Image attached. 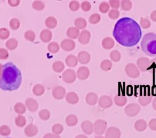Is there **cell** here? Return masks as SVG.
I'll return each mask as SVG.
<instances>
[{
	"instance_id": "cell-1",
	"label": "cell",
	"mask_w": 156,
	"mask_h": 138,
	"mask_svg": "<svg viewBox=\"0 0 156 138\" xmlns=\"http://www.w3.org/2000/svg\"><path fill=\"white\" fill-rule=\"evenodd\" d=\"M113 35L119 44L125 47H132L140 41L142 32L140 25L134 19L123 17L116 22Z\"/></svg>"
},
{
	"instance_id": "cell-2",
	"label": "cell",
	"mask_w": 156,
	"mask_h": 138,
	"mask_svg": "<svg viewBox=\"0 0 156 138\" xmlns=\"http://www.w3.org/2000/svg\"><path fill=\"white\" fill-rule=\"evenodd\" d=\"M22 81L20 70L12 62L1 64L0 88L4 91H13L18 89Z\"/></svg>"
},
{
	"instance_id": "cell-3",
	"label": "cell",
	"mask_w": 156,
	"mask_h": 138,
	"mask_svg": "<svg viewBox=\"0 0 156 138\" xmlns=\"http://www.w3.org/2000/svg\"><path fill=\"white\" fill-rule=\"evenodd\" d=\"M141 48L147 55L156 57V34L154 32L146 33L141 40Z\"/></svg>"
},
{
	"instance_id": "cell-4",
	"label": "cell",
	"mask_w": 156,
	"mask_h": 138,
	"mask_svg": "<svg viewBox=\"0 0 156 138\" xmlns=\"http://www.w3.org/2000/svg\"><path fill=\"white\" fill-rule=\"evenodd\" d=\"M152 94L151 93L149 86H146L143 88L138 97V102L141 105L145 106L151 103L152 99Z\"/></svg>"
},
{
	"instance_id": "cell-5",
	"label": "cell",
	"mask_w": 156,
	"mask_h": 138,
	"mask_svg": "<svg viewBox=\"0 0 156 138\" xmlns=\"http://www.w3.org/2000/svg\"><path fill=\"white\" fill-rule=\"evenodd\" d=\"M125 72L128 77L132 78H137L140 75L138 68L133 63H128L125 67Z\"/></svg>"
},
{
	"instance_id": "cell-6",
	"label": "cell",
	"mask_w": 156,
	"mask_h": 138,
	"mask_svg": "<svg viewBox=\"0 0 156 138\" xmlns=\"http://www.w3.org/2000/svg\"><path fill=\"white\" fill-rule=\"evenodd\" d=\"M140 109L141 108L138 104L132 103L125 107L124 112L127 116L129 117H133L136 116L140 112Z\"/></svg>"
},
{
	"instance_id": "cell-7",
	"label": "cell",
	"mask_w": 156,
	"mask_h": 138,
	"mask_svg": "<svg viewBox=\"0 0 156 138\" xmlns=\"http://www.w3.org/2000/svg\"><path fill=\"white\" fill-rule=\"evenodd\" d=\"M76 77V73L71 69H66L62 74V78L63 81L67 83H72L74 82Z\"/></svg>"
},
{
	"instance_id": "cell-8",
	"label": "cell",
	"mask_w": 156,
	"mask_h": 138,
	"mask_svg": "<svg viewBox=\"0 0 156 138\" xmlns=\"http://www.w3.org/2000/svg\"><path fill=\"white\" fill-rule=\"evenodd\" d=\"M107 128V123L104 120L99 119L94 123V131L96 134L101 135L104 133Z\"/></svg>"
},
{
	"instance_id": "cell-9",
	"label": "cell",
	"mask_w": 156,
	"mask_h": 138,
	"mask_svg": "<svg viewBox=\"0 0 156 138\" xmlns=\"http://www.w3.org/2000/svg\"><path fill=\"white\" fill-rule=\"evenodd\" d=\"M137 66L142 72H146L151 65V60L147 57H141L137 60Z\"/></svg>"
},
{
	"instance_id": "cell-10",
	"label": "cell",
	"mask_w": 156,
	"mask_h": 138,
	"mask_svg": "<svg viewBox=\"0 0 156 138\" xmlns=\"http://www.w3.org/2000/svg\"><path fill=\"white\" fill-rule=\"evenodd\" d=\"M60 47L63 50L69 52L74 49L76 47V43L71 39L65 38L60 43Z\"/></svg>"
},
{
	"instance_id": "cell-11",
	"label": "cell",
	"mask_w": 156,
	"mask_h": 138,
	"mask_svg": "<svg viewBox=\"0 0 156 138\" xmlns=\"http://www.w3.org/2000/svg\"><path fill=\"white\" fill-rule=\"evenodd\" d=\"M52 94L54 98L57 100H61L63 98L66 94L65 89L61 86H57L52 89Z\"/></svg>"
},
{
	"instance_id": "cell-12",
	"label": "cell",
	"mask_w": 156,
	"mask_h": 138,
	"mask_svg": "<svg viewBox=\"0 0 156 138\" xmlns=\"http://www.w3.org/2000/svg\"><path fill=\"white\" fill-rule=\"evenodd\" d=\"M121 131L120 130L115 126L109 127L105 134V138H120Z\"/></svg>"
},
{
	"instance_id": "cell-13",
	"label": "cell",
	"mask_w": 156,
	"mask_h": 138,
	"mask_svg": "<svg viewBox=\"0 0 156 138\" xmlns=\"http://www.w3.org/2000/svg\"><path fill=\"white\" fill-rule=\"evenodd\" d=\"M113 105V101L110 97L108 95H102L99 99V105L102 108H107Z\"/></svg>"
},
{
	"instance_id": "cell-14",
	"label": "cell",
	"mask_w": 156,
	"mask_h": 138,
	"mask_svg": "<svg viewBox=\"0 0 156 138\" xmlns=\"http://www.w3.org/2000/svg\"><path fill=\"white\" fill-rule=\"evenodd\" d=\"M77 77L80 80H85L90 75V70L85 66L80 67L76 72Z\"/></svg>"
},
{
	"instance_id": "cell-15",
	"label": "cell",
	"mask_w": 156,
	"mask_h": 138,
	"mask_svg": "<svg viewBox=\"0 0 156 138\" xmlns=\"http://www.w3.org/2000/svg\"><path fill=\"white\" fill-rule=\"evenodd\" d=\"M77 60L80 64H86L88 63L90 60V55L87 51H80L77 55Z\"/></svg>"
},
{
	"instance_id": "cell-16",
	"label": "cell",
	"mask_w": 156,
	"mask_h": 138,
	"mask_svg": "<svg viewBox=\"0 0 156 138\" xmlns=\"http://www.w3.org/2000/svg\"><path fill=\"white\" fill-rule=\"evenodd\" d=\"M91 34L88 30H83L79 36V41L82 44H87L89 43Z\"/></svg>"
},
{
	"instance_id": "cell-17",
	"label": "cell",
	"mask_w": 156,
	"mask_h": 138,
	"mask_svg": "<svg viewBox=\"0 0 156 138\" xmlns=\"http://www.w3.org/2000/svg\"><path fill=\"white\" fill-rule=\"evenodd\" d=\"M82 131L87 134H91L94 131V125L89 120H85L81 123Z\"/></svg>"
},
{
	"instance_id": "cell-18",
	"label": "cell",
	"mask_w": 156,
	"mask_h": 138,
	"mask_svg": "<svg viewBox=\"0 0 156 138\" xmlns=\"http://www.w3.org/2000/svg\"><path fill=\"white\" fill-rule=\"evenodd\" d=\"M37 127L32 123L27 125L24 128V133L27 137H33L35 136L37 134Z\"/></svg>"
},
{
	"instance_id": "cell-19",
	"label": "cell",
	"mask_w": 156,
	"mask_h": 138,
	"mask_svg": "<svg viewBox=\"0 0 156 138\" xmlns=\"http://www.w3.org/2000/svg\"><path fill=\"white\" fill-rule=\"evenodd\" d=\"M26 106L31 112H35L38 108L37 102L32 98H28L26 100Z\"/></svg>"
},
{
	"instance_id": "cell-20",
	"label": "cell",
	"mask_w": 156,
	"mask_h": 138,
	"mask_svg": "<svg viewBox=\"0 0 156 138\" xmlns=\"http://www.w3.org/2000/svg\"><path fill=\"white\" fill-rule=\"evenodd\" d=\"M52 32H51V30L47 29L43 30L40 34V39L43 43L49 42L52 39Z\"/></svg>"
},
{
	"instance_id": "cell-21",
	"label": "cell",
	"mask_w": 156,
	"mask_h": 138,
	"mask_svg": "<svg viewBox=\"0 0 156 138\" xmlns=\"http://www.w3.org/2000/svg\"><path fill=\"white\" fill-rule=\"evenodd\" d=\"M80 33V32H79V30L78 29L73 27H69L66 30L67 36L71 40L76 39L77 37H79Z\"/></svg>"
},
{
	"instance_id": "cell-22",
	"label": "cell",
	"mask_w": 156,
	"mask_h": 138,
	"mask_svg": "<svg viewBox=\"0 0 156 138\" xmlns=\"http://www.w3.org/2000/svg\"><path fill=\"white\" fill-rule=\"evenodd\" d=\"M65 98L66 102L70 104H76L79 102V98L77 94L74 92H68L66 95Z\"/></svg>"
},
{
	"instance_id": "cell-23",
	"label": "cell",
	"mask_w": 156,
	"mask_h": 138,
	"mask_svg": "<svg viewBox=\"0 0 156 138\" xmlns=\"http://www.w3.org/2000/svg\"><path fill=\"white\" fill-rule=\"evenodd\" d=\"M98 95L96 93L94 92H89L87 94L85 97V100L86 102L89 105H94L97 102H98Z\"/></svg>"
},
{
	"instance_id": "cell-24",
	"label": "cell",
	"mask_w": 156,
	"mask_h": 138,
	"mask_svg": "<svg viewBox=\"0 0 156 138\" xmlns=\"http://www.w3.org/2000/svg\"><path fill=\"white\" fill-rule=\"evenodd\" d=\"M147 126V124L146 120H143V119H139L138 120H136L135 123L134 125V127L135 129L140 132L143 131H144Z\"/></svg>"
},
{
	"instance_id": "cell-25",
	"label": "cell",
	"mask_w": 156,
	"mask_h": 138,
	"mask_svg": "<svg viewBox=\"0 0 156 138\" xmlns=\"http://www.w3.org/2000/svg\"><path fill=\"white\" fill-rule=\"evenodd\" d=\"M65 63L67 66L71 67H73L77 66L78 63L77 57L74 55H69L65 58Z\"/></svg>"
},
{
	"instance_id": "cell-26",
	"label": "cell",
	"mask_w": 156,
	"mask_h": 138,
	"mask_svg": "<svg viewBox=\"0 0 156 138\" xmlns=\"http://www.w3.org/2000/svg\"><path fill=\"white\" fill-rule=\"evenodd\" d=\"M114 101L116 105L118 106H122L126 105V103H127V99L125 95H121V94H118L115 96Z\"/></svg>"
},
{
	"instance_id": "cell-27",
	"label": "cell",
	"mask_w": 156,
	"mask_h": 138,
	"mask_svg": "<svg viewBox=\"0 0 156 138\" xmlns=\"http://www.w3.org/2000/svg\"><path fill=\"white\" fill-rule=\"evenodd\" d=\"M102 46L105 49H110L115 46L114 40L110 37H105L102 41Z\"/></svg>"
},
{
	"instance_id": "cell-28",
	"label": "cell",
	"mask_w": 156,
	"mask_h": 138,
	"mask_svg": "<svg viewBox=\"0 0 156 138\" xmlns=\"http://www.w3.org/2000/svg\"><path fill=\"white\" fill-rule=\"evenodd\" d=\"M57 24V21L54 16H49L45 20V25L48 29H54Z\"/></svg>"
},
{
	"instance_id": "cell-29",
	"label": "cell",
	"mask_w": 156,
	"mask_h": 138,
	"mask_svg": "<svg viewBox=\"0 0 156 138\" xmlns=\"http://www.w3.org/2000/svg\"><path fill=\"white\" fill-rule=\"evenodd\" d=\"M52 68L57 73H60L65 69L64 63L61 61H56L52 64Z\"/></svg>"
},
{
	"instance_id": "cell-30",
	"label": "cell",
	"mask_w": 156,
	"mask_h": 138,
	"mask_svg": "<svg viewBox=\"0 0 156 138\" xmlns=\"http://www.w3.org/2000/svg\"><path fill=\"white\" fill-rule=\"evenodd\" d=\"M87 24V21L83 18H77L74 21V25L79 30L85 28Z\"/></svg>"
},
{
	"instance_id": "cell-31",
	"label": "cell",
	"mask_w": 156,
	"mask_h": 138,
	"mask_svg": "<svg viewBox=\"0 0 156 138\" xmlns=\"http://www.w3.org/2000/svg\"><path fill=\"white\" fill-rule=\"evenodd\" d=\"M77 117L76 115L70 114L66 117L65 122L67 125L69 126H73L77 124Z\"/></svg>"
},
{
	"instance_id": "cell-32",
	"label": "cell",
	"mask_w": 156,
	"mask_h": 138,
	"mask_svg": "<svg viewBox=\"0 0 156 138\" xmlns=\"http://www.w3.org/2000/svg\"><path fill=\"white\" fill-rule=\"evenodd\" d=\"M32 92L35 95L40 96L44 92V88L42 85L37 84L33 87Z\"/></svg>"
},
{
	"instance_id": "cell-33",
	"label": "cell",
	"mask_w": 156,
	"mask_h": 138,
	"mask_svg": "<svg viewBox=\"0 0 156 138\" xmlns=\"http://www.w3.org/2000/svg\"><path fill=\"white\" fill-rule=\"evenodd\" d=\"M14 110L17 114L20 115V114H23L24 112H26V107L23 103H22L21 102H18L15 105Z\"/></svg>"
},
{
	"instance_id": "cell-34",
	"label": "cell",
	"mask_w": 156,
	"mask_h": 138,
	"mask_svg": "<svg viewBox=\"0 0 156 138\" xmlns=\"http://www.w3.org/2000/svg\"><path fill=\"white\" fill-rule=\"evenodd\" d=\"M5 46L8 49L10 50H14L18 46V41L15 38H10L6 41Z\"/></svg>"
},
{
	"instance_id": "cell-35",
	"label": "cell",
	"mask_w": 156,
	"mask_h": 138,
	"mask_svg": "<svg viewBox=\"0 0 156 138\" xmlns=\"http://www.w3.org/2000/svg\"><path fill=\"white\" fill-rule=\"evenodd\" d=\"M47 48L49 52H51L52 53H55L58 52V50L60 49V46L57 43L53 41V42H51L48 45Z\"/></svg>"
},
{
	"instance_id": "cell-36",
	"label": "cell",
	"mask_w": 156,
	"mask_h": 138,
	"mask_svg": "<svg viewBox=\"0 0 156 138\" xmlns=\"http://www.w3.org/2000/svg\"><path fill=\"white\" fill-rule=\"evenodd\" d=\"M100 67L101 69H102L104 71H108L111 69L112 67V61L110 60L105 59L100 64Z\"/></svg>"
},
{
	"instance_id": "cell-37",
	"label": "cell",
	"mask_w": 156,
	"mask_h": 138,
	"mask_svg": "<svg viewBox=\"0 0 156 138\" xmlns=\"http://www.w3.org/2000/svg\"><path fill=\"white\" fill-rule=\"evenodd\" d=\"M15 122V124L18 127H23L26 123V117L22 115H18L17 117H16Z\"/></svg>"
},
{
	"instance_id": "cell-38",
	"label": "cell",
	"mask_w": 156,
	"mask_h": 138,
	"mask_svg": "<svg viewBox=\"0 0 156 138\" xmlns=\"http://www.w3.org/2000/svg\"><path fill=\"white\" fill-rule=\"evenodd\" d=\"M121 57L120 52L117 50H113L111 51L110 53V59L114 62H118L120 60Z\"/></svg>"
},
{
	"instance_id": "cell-39",
	"label": "cell",
	"mask_w": 156,
	"mask_h": 138,
	"mask_svg": "<svg viewBox=\"0 0 156 138\" xmlns=\"http://www.w3.org/2000/svg\"><path fill=\"white\" fill-rule=\"evenodd\" d=\"M121 9L123 10L128 11V10H130L132 9V3L130 1L123 0V1H121Z\"/></svg>"
},
{
	"instance_id": "cell-40",
	"label": "cell",
	"mask_w": 156,
	"mask_h": 138,
	"mask_svg": "<svg viewBox=\"0 0 156 138\" xmlns=\"http://www.w3.org/2000/svg\"><path fill=\"white\" fill-rule=\"evenodd\" d=\"M38 115L40 118L43 120H47L50 117V112L46 109H43L39 112Z\"/></svg>"
},
{
	"instance_id": "cell-41",
	"label": "cell",
	"mask_w": 156,
	"mask_h": 138,
	"mask_svg": "<svg viewBox=\"0 0 156 138\" xmlns=\"http://www.w3.org/2000/svg\"><path fill=\"white\" fill-rule=\"evenodd\" d=\"M9 26L12 29L16 30L20 26V21L17 18H12L9 22Z\"/></svg>"
},
{
	"instance_id": "cell-42",
	"label": "cell",
	"mask_w": 156,
	"mask_h": 138,
	"mask_svg": "<svg viewBox=\"0 0 156 138\" xmlns=\"http://www.w3.org/2000/svg\"><path fill=\"white\" fill-rule=\"evenodd\" d=\"M32 7L36 10H42L44 9V4L41 1H35L32 3Z\"/></svg>"
},
{
	"instance_id": "cell-43",
	"label": "cell",
	"mask_w": 156,
	"mask_h": 138,
	"mask_svg": "<svg viewBox=\"0 0 156 138\" xmlns=\"http://www.w3.org/2000/svg\"><path fill=\"white\" fill-rule=\"evenodd\" d=\"M101 20V16L98 13H93L89 18V22L92 24H97Z\"/></svg>"
},
{
	"instance_id": "cell-44",
	"label": "cell",
	"mask_w": 156,
	"mask_h": 138,
	"mask_svg": "<svg viewBox=\"0 0 156 138\" xmlns=\"http://www.w3.org/2000/svg\"><path fill=\"white\" fill-rule=\"evenodd\" d=\"M24 38L27 41H34L35 39V34L32 30H28L24 33Z\"/></svg>"
},
{
	"instance_id": "cell-45",
	"label": "cell",
	"mask_w": 156,
	"mask_h": 138,
	"mask_svg": "<svg viewBox=\"0 0 156 138\" xmlns=\"http://www.w3.org/2000/svg\"><path fill=\"white\" fill-rule=\"evenodd\" d=\"M63 130V127L60 123H56L52 127V131L54 133V134H55L57 135L62 133Z\"/></svg>"
},
{
	"instance_id": "cell-46",
	"label": "cell",
	"mask_w": 156,
	"mask_h": 138,
	"mask_svg": "<svg viewBox=\"0 0 156 138\" xmlns=\"http://www.w3.org/2000/svg\"><path fill=\"white\" fill-rule=\"evenodd\" d=\"M99 9L101 12H102L103 13H105L110 9V5L105 2H102L99 4Z\"/></svg>"
},
{
	"instance_id": "cell-47",
	"label": "cell",
	"mask_w": 156,
	"mask_h": 138,
	"mask_svg": "<svg viewBox=\"0 0 156 138\" xmlns=\"http://www.w3.org/2000/svg\"><path fill=\"white\" fill-rule=\"evenodd\" d=\"M10 35L9 30L6 28L0 29V38L2 40H5L9 38Z\"/></svg>"
},
{
	"instance_id": "cell-48",
	"label": "cell",
	"mask_w": 156,
	"mask_h": 138,
	"mask_svg": "<svg viewBox=\"0 0 156 138\" xmlns=\"http://www.w3.org/2000/svg\"><path fill=\"white\" fill-rule=\"evenodd\" d=\"M119 16V11L118 9H112L108 12V16L112 19H117Z\"/></svg>"
},
{
	"instance_id": "cell-49",
	"label": "cell",
	"mask_w": 156,
	"mask_h": 138,
	"mask_svg": "<svg viewBox=\"0 0 156 138\" xmlns=\"http://www.w3.org/2000/svg\"><path fill=\"white\" fill-rule=\"evenodd\" d=\"M151 25V23L150 21L147 19V18H141L140 19V26L142 28L146 29L150 27Z\"/></svg>"
},
{
	"instance_id": "cell-50",
	"label": "cell",
	"mask_w": 156,
	"mask_h": 138,
	"mask_svg": "<svg viewBox=\"0 0 156 138\" xmlns=\"http://www.w3.org/2000/svg\"><path fill=\"white\" fill-rule=\"evenodd\" d=\"M11 130L10 128L7 126V125H2L0 128V134L4 136H8L10 134Z\"/></svg>"
},
{
	"instance_id": "cell-51",
	"label": "cell",
	"mask_w": 156,
	"mask_h": 138,
	"mask_svg": "<svg viewBox=\"0 0 156 138\" xmlns=\"http://www.w3.org/2000/svg\"><path fill=\"white\" fill-rule=\"evenodd\" d=\"M69 7L72 11H77L80 8L79 2L77 1H71L69 4Z\"/></svg>"
},
{
	"instance_id": "cell-52",
	"label": "cell",
	"mask_w": 156,
	"mask_h": 138,
	"mask_svg": "<svg viewBox=\"0 0 156 138\" xmlns=\"http://www.w3.org/2000/svg\"><path fill=\"white\" fill-rule=\"evenodd\" d=\"M80 8L83 11L88 12V11L90 10V9L91 8V4L90 3V2L87 1H84L82 2V4L80 5Z\"/></svg>"
},
{
	"instance_id": "cell-53",
	"label": "cell",
	"mask_w": 156,
	"mask_h": 138,
	"mask_svg": "<svg viewBox=\"0 0 156 138\" xmlns=\"http://www.w3.org/2000/svg\"><path fill=\"white\" fill-rule=\"evenodd\" d=\"M8 57H9L8 51L4 48H1L0 49V58L1 60H5V59H7Z\"/></svg>"
},
{
	"instance_id": "cell-54",
	"label": "cell",
	"mask_w": 156,
	"mask_h": 138,
	"mask_svg": "<svg viewBox=\"0 0 156 138\" xmlns=\"http://www.w3.org/2000/svg\"><path fill=\"white\" fill-rule=\"evenodd\" d=\"M109 4L112 8L115 9H118L119 7L120 2L118 0H110L109 1Z\"/></svg>"
},
{
	"instance_id": "cell-55",
	"label": "cell",
	"mask_w": 156,
	"mask_h": 138,
	"mask_svg": "<svg viewBox=\"0 0 156 138\" xmlns=\"http://www.w3.org/2000/svg\"><path fill=\"white\" fill-rule=\"evenodd\" d=\"M149 127L153 131H156V118L152 119L149 122Z\"/></svg>"
},
{
	"instance_id": "cell-56",
	"label": "cell",
	"mask_w": 156,
	"mask_h": 138,
	"mask_svg": "<svg viewBox=\"0 0 156 138\" xmlns=\"http://www.w3.org/2000/svg\"><path fill=\"white\" fill-rule=\"evenodd\" d=\"M149 69H151L153 71H156V58H154L151 60V65Z\"/></svg>"
},
{
	"instance_id": "cell-57",
	"label": "cell",
	"mask_w": 156,
	"mask_h": 138,
	"mask_svg": "<svg viewBox=\"0 0 156 138\" xmlns=\"http://www.w3.org/2000/svg\"><path fill=\"white\" fill-rule=\"evenodd\" d=\"M43 138H60V137L55 134L48 133L46 135H44Z\"/></svg>"
},
{
	"instance_id": "cell-58",
	"label": "cell",
	"mask_w": 156,
	"mask_h": 138,
	"mask_svg": "<svg viewBox=\"0 0 156 138\" xmlns=\"http://www.w3.org/2000/svg\"><path fill=\"white\" fill-rule=\"evenodd\" d=\"M20 2V1H12V0H10V1H8V3L10 5L12 6V7H15V6H16L19 4V3Z\"/></svg>"
},
{
	"instance_id": "cell-59",
	"label": "cell",
	"mask_w": 156,
	"mask_h": 138,
	"mask_svg": "<svg viewBox=\"0 0 156 138\" xmlns=\"http://www.w3.org/2000/svg\"><path fill=\"white\" fill-rule=\"evenodd\" d=\"M150 18L153 21L156 22V10L152 12V13H151V15H150Z\"/></svg>"
},
{
	"instance_id": "cell-60",
	"label": "cell",
	"mask_w": 156,
	"mask_h": 138,
	"mask_svg": "<svg viewBox=\"0 0 156 138\" xmlns=\"http://www.w3.org/2000/svg\"><path fill=\"white\" fill-rule=\"evenodd\" d=\"M152 108H154V109L156 111V97H155V98L154 99V100L152 101Z\"/></svg>"
},
{
	"instance_id": "cell-61",
	"label": "cell",
	"mask_w": 156,
	"mask_h": 138,
	"mask_svg": "<svg viewBox=\"0 0 156 138\" xmlns=\"http://www.w3.org/2000/svg\"><path fill=\"white\" fill-rule=\"evenodd\" d=\"M75 138H88L85 135H83V134H80L77 136Z\"/></svg>"
},
{
	"instance_id": "cell-62",
	"label": "cell",
	"mask_w": 156,
	"mask_h": 138,
	"mask_svg": "<svg viewBox=\"0 0 156 138\" xmlns=\"http://www.w3.org/2000/svg\"><path fill=\"white\" fill-rule=\"evenodd\" d=\"M94 138H105V137L101 136H95Z\"/></svg>"
},
{
	"instance_id": "cell-63",
	"label": "cell",
	"mask_w": 156,
	"mask_h": 138,
	"mask_svg": "<svg viewBox=\"0 0 156 138\" xmlns=\"http://www.w3.org/2000/svg\"><path fill=\"white\" fill-rule=\"evenodd\" d=\"M8 138H9V137H8Z\"/></svg>"
}]
</instances>
